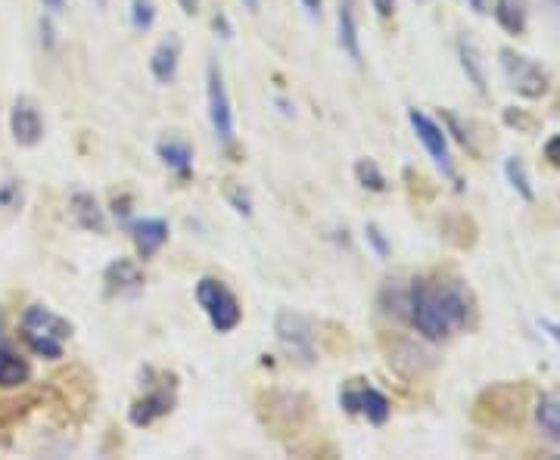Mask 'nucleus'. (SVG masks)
<instances>
[{
    "label": "nucleus",
    "mask_w": 560,
    "mask_h": 460,
    "mask_svg": "<svg viewBox=\"0 0 560 460\" xmlns=\"http://www.w3.org/2000/svg\"><path fill=\"white\" fill-rule=\"evenodd\" d=\"M498 63H501L504 78H508V84L520 97L539 100V97L548 94V75H545V69L536 60H529V56H523V53H517L511 47H501Z\"/></svg>",
    "instance_id": "4"
},
{
    "label": "nucleus",
    "mask_w": 560,
    "mask_h": 460,
    "mask_svg": "<svg viewBox=\"0 0 560 460\" xmlns=\"http://www.w3.org/2000/svg\"><path fill=\"white\" fill-rule=\"evenodd\" d=\"M536 423L542 426V433L551 439H560V389L542 395L539 408H536Z\"/></svg>",
    "instance_id": "20"
},
{
    "label": "nucleus",
    "mask_w": 560,
    "mask_h": 460,
    "mask_svg": "<svg viewBox=\"0 0 560 460\" xmlns=\"http://www.w3.org/2000/svg\"><path fill=\"white\" fill-rule=\"evenodd\" d=\"M545 159H548L554 168H560V134H554V137L545 143Z\"/></svg>",
    "instance_id": "27"
},
{
    "label": "nucleus",
    "mask_w": 560,
    "mask_h": 460,
    "mask_svg": "<svg viewBox=\"0 0 560 460\" xmlns=\"http://www.w3.org/2000/svg\"><path fill=\"white\" fill-rule=\"evenodd\" d=\"M178 60H181V44L178 38H168L162 41L153 56H150V72L159 84H172L175 75H178Z\"/></svg>",
    "instance_id": "15"
},
{
    "label": "nucleus",
    "mask_w": 560,
    "mask_h": 460,
    "mask_svg": "<svg viewBox=\"0 0 560 460\" xmlns=\"http://www.w3.org/2000/svg\"><path fill=\"white\" fill-rule=\"evenodd\" d=\"M417 4H427V0H417Z\"/></svg>",
    "instance_id": "36"
},
{
    "label": "nucleus",
    "mask_w": 560,
    "mask_h": 460,
    "mask_svg": "<svg viewBox=\"0 0 560 460\" xmlns=\"http://www.w3.org/2000/svg\"><path fill=\"white\" fill-rule=\"evenodd\" d=\"M470 4V10L476 13V16H483V13H489V0H467Z\"/></svg>",
    "instance_id": "31"
},
{
    "label": "nucleus",
    "mask_w": 560,
    "mask_h": 460,
    "mask_svg": "<svg viewBox=\"0 0 560 460\" xmlns=\"http://www.w3.org/2000/svg\"><path fill=\"white\" fill-rule=\"evenodd\" d=\"M243 4H246V10H252V13L259 10V0H243Z\"/></svg>",
    "instance_id": "34"
},
{
    "label": "nucleus",
    "mask_w": 560,
    "mask_h": 460,
    "mask_svg": "<svg viewBox=\"0 0 560 460\" xmlns=\"http://www.w3.org/2000/svg\"><path fill=\"white\" fill-rule=\"evenodd\" d=\"M131 240L140 252V258H153L168 243V224L162 218H137L128 224Z\"/></svg>",
    "instance_id": "11"
},
{
    "label": "nucleus",
    "mask_w": 560,
    "mask_h": 460,
    "mask_svg": "<svg viewBox=\"0 0 560 460\" xmlns=\"http://www.w3.org/2000/svg\"><path fill=\"white\" fill-rule=\"evenodd\" d=\"M178 4H181V10H184L187 16H196V13H200V0H178Z\"/></svg>",
    "instance_id": "30"
},
{
    "label": "nucleus",
    "mask_w": 560,
    "mask_h": 460,
    "mask_svg": "<svg viewBox=\"0 0 560 460\" xmlns=\"http://www.w3.org/2000/svg\"><path fill=\"white\" fill-rule=\"evenodd\" d=\"M495 19L508 35L526 32V0H495Z\"/></svg>",
    "instance_id": "18"
},
{
    "label": "nucleus",
    "mask_w": 560,
    "mask_h": 460,
    "mask_svg": "<svg viewBox=\"0 0 560 460\" xmlns=\"http://www.w3.org/2000/svg\"><path fill=\"white\" fill-rule=\"evenodd\" d=\"M69 209H72V218H75L78 227L94 230V234H103V230H106L103 209H100V203H97V199H94L91 193H75L72 203H69Z\"/></svg>",
    "instance_id": "16"
},
{
    "label": "nucleus",
    "mask_w": 560,
    "mask_h": 460,
    "mask_svg": "<svg viewBox=\"0 0 560 460\" xmlns=\"http://www.w3.org/2000/svg\"><path fill=\"white\" fill-rule=\"evenodd\" d=\"M355 178L364 190H371V193H383L386 190V178H383V171L377 168L374 159H358L355 162Z\"/></svg>",
    "instance_id": "22"
},
{
    "label": "nucleus",
    "mask_w": 560,
    "mask_h": 460,
    "mask_svg": "<svg viewBox=\"0 0 560 460\" xmlns=\"http://www.w3.org/2000/svg\"><path fill=\"white\" fill-rule=\"evenodd\" d=\"M340 408H343L346 414L364 417V420L374 423V426H383V423L389 420V411H392L389 398H386L380 389L368 386L364 380H352V383H346V386L340 389Z\"/></svg>",
    "instance_id": "7"
},
{
    "label": "nucleus",
    "mask_w": 560,
    "mask_h": 460,
    "mask_svg": "<svg viewBox=\"0 0 560 460\" xmlns=\"http://www.w3.org/2000/svg\"><path fill=\"white\" fill-rule=\"evenodd\" d=\"M44 7H47L50 13H63V7H66V0H44Z\"/></svg>",
    "instance_id": "33"
},
{
    "label": "nucleus",
    "mask_w": 560,
    "mask_h": 460,
    "mask_svg": "<svg viewBox=\"0 0 560 460\" xmlns=\"http://www.w3.org/2000/svg\"><path fill=\"white\" fill-rule=\"evenodd\" d=\"M106 286H109V293L134 296L144 290V274H140V268L128 262V258H119V262H112L106 268Z\"/></svg>",
    "instance_id": "14"
},
{
    "label": "nucleus",
    "mask_w": 560,
    "mask_h": 460,
    "mask_svg": "<svg viewBox=\"0 0 560 460\" xmlns=\"http://www.w3.org/2000/svg\"><path fill=\"white\" fill-rule=\"evenodd\" d=\"M371 4H374L380 19H389L392 13H396V0H371Z\"/></svg>",
    "instance_id": "28"
},
{
    "label": "nucleus",
    "mask_w": 560,
    "mask_h": 460,
    "mask_svg": "<svg viewBox=\"0 0 560 460\" xmlns=\"http://www.w3.org/2000/svg\"><path fill=\"white\" fill-rule=\"evenodd\" d=\"M302 10L312 16V19H321V10H324V0H299Z\"/></svg>",
    "instance_id": "29"
},
{
    "label": "nucleus",
    "mask_w": 560,
    "mask_h": 460,
    "mask_svg": "<svg viewBox=\"0 0 560 460\" xmlns=\"http://www.w3.org/2000/svg\"><path fill=\"white\" fill-rule=\"evenodd\" d=\"M277 336L280 342L287 345L293 355H302V358H312V324H308L302 314H290V311H280L277 318Z\"/></svg>",
    "instance_id": "10"
},
{
    "label": "nucleus",
    "mask_w": 560,
    "mask_h": 460,
    "mask_svg": "<svg viewBox=\"0 0 560 460\" xmlns=\"http://www.w3.org/2000/svg\"><path fill=\"white\" fill-rule=\"evenodd\" d=\"M97 4H100V7H106V0H97Z\"/></svg>",
    "instance_id": "35"
},
{
    "label": "nucleus",
    "mask_w": 560,
    "mask_h": 460,
    "mask_svg": "<svg viewBox=\"0 0 560 460\" xmlns=\"http://www.w3.org/2000/svg\"><path fill=\"white\" fill-rule=\"evenodd\" d=\"M228 199H231L234 209H237L240 215H246V218L252 215V203H249V196H246L240 187H231V190H228Z\"/></svg>",
    "instance_id": "26"
},
{
    "label": "nucleus",
    "mask_w": 560,
    "mask_h": 460,
    "mask_svg": "<svg viewBox=\"0 0 560 460\" xmlns=\"http://www.w3.org/2000/svg\"><path fill=\"white\" fill-rule=\"evenodd\" d=\"M156 22V4L153 0H131V25L137 32H150Z\"/></svg>",
    "instance_id": "23"
},
{
    "label": "nucleus",
    "mask_w": 560,
    "mask_h": 460,
    "mask_svg": "<svg viewBox=\"0 0 560 460\" xmlns=\"http://www.w3.org/2000/svg\"><path fill=\"white\" fill-rule=\"evenodd\" d=\"M408 122L417 134V140L424 143V150L430 153L433 165L442 171L445 178H452L458 187V171H455V162H452V150H448V137H445V128L439 122H433L427 112H420V109H408Z\"/></svg>",
    "instance_id": "6"
},
{
    "label": "nucleus",
    "mask_w": 560,
    "mask_h": 460,
    "mask_svg": "<svg viewBox=\"0 0 560 460\" xmlns=\"http://www.w3.org/2000/svg\"><path fill=\"white\" fill-rule=\"evenodd\" d=\"M28 377H32V367H28V361L13 349V342L7 336L4 308H0V386L16 389V386L28 383Z\"/></svg>",
    "instance_id": "9"
},
{
    "label": "nucleus",
    "mask_w": 560,
    "mask_h": 460,
    "mask_svg": "<svg viewBox=\"0 0 560 460\" xmlns=\"http://www.w3.org/2000/svg\"><path fill=\"white\" fill-rule=\"evenodd\" d=\"M539 327H542V330H548V336H551V339H554V342L560 345V327H557V324H551V321H542Z\"/></svg>",
    "instance_id": "32"
},
{
    "label": "nucleus",
    "mask_w": 560,
    "mask_h": 460,
    "mask_svg": "<svg viewBox=\"0 0 560 460\" xmlns=\"http://www.w3.org/2000/svg\"><path fill=\"white\" fill-rule=\"evenodd\" d=\"M504 178H508V184L514 187V193L523 196L526 203H532V199H536V190H532L529 175H526V165L520 159H508V162H504Z\"/></svg>",
    "instance_id": "21"
},
{
    "label": "nucleus",
    "mask_w": 560,
    "mask_h": 460,
    "mask_svg": "<svg viewBox=\"0 0 560 460\" xmlns=\"http://www.w3.org/2000/svg\"><path fill=\"white\" fill-rule=\"evenodd\" d=\"M22 339L38 358L56 361L72 339V324L47 305H28L22 311Z\"/></svg>",
    "instance_id": "2"
},
{
    "label": "nucleus",
    "mask_w": 560,
    "mask_h": 460,
    "mask_svg": "<svg viewBox=\"0 0 560 460\" xmlns=\"http://www.w3.org/2000/svg\"><path fill=\"white\" fill-rule=\"evenodd\" d=\"M196 302H200V308L206 311L209 324L218 333H231L243 321V311H240L237 296L221 280H215V277H203L200 283H196Z\"/></svg>",
    "instance_id": "3"
},
{
    "label": "nucleus",
    "mask_w": 560,
    "mask_h": 460,
    "mask_svg": "<svg viewBox=\"0 0 560 460\" xmlns=\"http://www.w3.org/2000/svg\"><path fill=\"white\" fill-rule=\"evenodd\" d=\"M408 321L414 330L430 339L442 342L452 333L473 324V293L458 277H420L411 283L405 296Z\"/></svg>",
    "instance_id": "1"
},
{
    "label": "nucleus",
    "mask_w": 560,
    "mask_h": 460,
    "mask_svg": "<svg viewBox=\"0 0 560 460\" xmlns=\"http://www.w3.org/2000/svg\"><path fill=\"white\" fill-rule=\"evenodd\" d=\"M340 47L355 66H361V35H358V13H355V0H340Z\"/></svg>",
    "instance_id": "13"
},
{
    "label": "nucleus",
    "mask_w": 560,
    "mask_h": 460,
    "mask_svg": "<svg viewBox=\"0 0 560 460\" xmlns=\"http://www.w3.org/2000/svg\"><path fill=\"white\" fill-rule=\"evenodd\" d=\"M364 234H368V243L374 246V252H377L380 258L389 255V243H386V237L380 234V227H377V224H368V227H364Z\"/></svg>",
    "instance_id": "25"
},
{
    "label": "nucleus",
    "mask_w": 560,
    "mask_h": 460,
    "mask_svg": "<svg viewBox=\"0 0 560 460\" xmlns=\"http://www.w3.org/2000/svg\"><path fill=\"white\" fill-rule=\"evenodd\" d=\"M22 206V184L19 181H4L0 184V209H19Z\"/></svg>",
    "instance_id": "24"
},
{
    "label": "nucleus",
    "mask_w": 560,
    "mask_h": 460,
    "mask_svg": "<svg viewBox=\"0 0 560 460\" xmlns=\"http://www.w3.org/2000/svg\"><path fill=\"white\" fill-rule=\"evenodd\" d=\"M10 134L25 150L38 147V143L44 140V119H41L38 106L28 97H19L10 109Z\"/></svg>",
    "instance_id": "8"
},
{
    "label": "nucleus",
    "mask_w": 560,
    "mask_h": 460,
    "mask_svg": "<svg viewBox=\"0 0 560 460\" xmlns=\"http://www.w3.org/2000/svg\"><path fill=\"white\" fill-rule=\"evenodd\" d=\"M458 56H461V66H464V72H467V78H470V84L476 91H486V66H483V56H480V50H476V44L473 41H467V38H461L458 41Z\"/></svg>",
    "instance_id": "19"
},
{
    "label": "nucleus",
    "mask_w": 560,
    "mask_h": 460,
    "mask_svg": "<svg viewBox=\"0 0 560 460\" xmlns=\"http://www.w3.org/2000/svg\"><path fill=\"white\" fill-rule=\"evenodd\" d=\"M172 408H175V395L168 392V389H153V392H147L144 398L134 401L131 411H128V420H131L134 426H150L153 420L165 417Z\"/></svg>",
    "instance_id": "12"
},
{
    "label": "nucleus",
    "mask_w": 560,
    "mask_h": 460,
    "mask_svg": "<svg viewBox=\"0 0 560 460\" xmlns=\"http://www.w3.org/2000/svg\"><path fill=\"white\" fill-rule=\"evenodd\" d=\"M156 153H159L162 165L172 168L175 175H181V178L190 175V168H193V150H190V143H187V140H175V137L159 140Z\"/></svg>",
    "instance_id": "17"
},
{
    "label": "nucleus",
    "mask_w": 560,
    "mask_h": 460,
    "mask_svg": "<svg viewBox=\"0 0 560 460\" xmlns=\"http://www.w3.org/2000/svg\"><path fill=\"white\" fill-rule=\"evenodd\" d=\"M206 103H209V122L215 131V140L221 147H234V106L228 97V88H224V75L218 69V63L206 66Z\"/></svg>",
    "instance_id": "5"
}]
</instances>
